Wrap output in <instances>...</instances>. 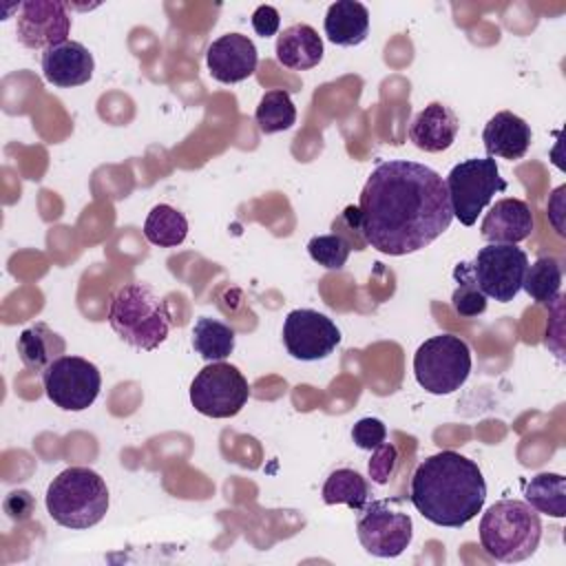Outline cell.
I'll use <instances>...</instances> for the list:
<instances>
[{"instance_id": "obj_23", "label": "cell", "mask_w": 566, "mask_h": 566, "mask_svg": "<svg viewBox=\"0 0 566 566\" xmlns=\"http://www.w3.org/2000/svg\"><path fill=\"white\" fill-rule=\"evenodd\" d=\"M526 504H531L537 513H546L551 517L566 515V478L562 473H539L531 478L524 486Z\"/></svg>"}, {"instance_id": "obj_26", "label": "cell", "mask_w": 566, "mask_h": 566, "mask_svg": "<svg viewBox=\"0 0 566 566\" xmlns=\"http://www.w3.org/2000/svg\"><path fill=\"white\" fill-rule=\"evenodd\" d=\"M524 292L535 301V303H553L559 298L562 290V265L555 256H539L526 268L524 281H522Z\"/></svg>"}, {"instance_id": "obj_19", "label": "cell", "mask_w": 566, "mask_h": 566, "mask_svg": "<svg viewBox=\"0 0 566 566\" xmlns=\"http://www.w3.org/2000/svg\"><path fill=\"white\" fill-rule=\"evenodd\" d=\"M276 60L285 69L307 71L323 60V40L310 24H292L276 38Z\"/></svg>"}, {"instance_id": "obj_28", "label": "cell", "mask_w": 566, "mask_h": 566, "mask_svg": "<svg viewBox=\"0 0 566 566\" xmlns=\"http://www.w3.org/2000/svg\"><path fill=\"white\" fill-rule=\"evenodd\" d=\"M453 279H455V290L451 296V305L455 310L458 316L462 318H473L480 316L486 310V296L480 290L475 276H473V268L469 261H460L453 268Z\"/></svg>"}, {"instance_id": "obj_14", "label": "cell", "mask_w": 566, "mask_h": 566, "mask_svg": "<svg viewBox=\"0 0 566 566\" xmlns=\"http://www.w3.org/2000/svg\"><path fill=\"white\" fill-rule=\"evenodd\" d=\"M259 53L254 42L241 33L217 38L206 51L208 73L221 84H237L256 71Z\"/></svg>"}, {"instance_id": "obj_13", "label": "cell", "mask_w": 566, "mask_h": 566, "mask_svg": "<svg viewBox=\"0 0 566 566\" xmlns=\"http://www.w3.org/2000/svg\"><path fill=\"white\" fill-rule=\"evenodd\" d=\"M15 33L27 49H51L66 42L71 15L60 0H27L18 7Z\"/></svg>"}, {"instance_id": "obj_29", "label": "cell", "mask_w": 566, "mask_h": 566, "mask_svg": "<svg viewBox=\"0 0 566 566\" xmlns=\"http://www.w3.org/2000/svg\"><path fill=\"white\" fill-rule=\"evenodd\" d=\"M307 252L312 261L327 270H340L347 263V256L352 252V245L336 232L332 234H318L312 237L307 243Z\"/></svg>"}, {"instance_id": "obj_16", "label": "cell", "mask_w": 566, "mask_h": 566, "mask_svg": "<svg viewBox=\"0 0 566 566\" xmlns=\"http://www.w3.org/2000/svg\"><path fill=\"white\" fill-rule=\"evenodd\" d=\"M533 212L526 206V201L506 197L500 199L491 206V210L484 214L480 234L489 243H513L517 245L520 241L528 239L533 232Z\"/></svg>"}, {"instance_id": "obj_11", "label": "cell", "mask_w": 566, "mask_h": 566, "mask_svg": "<svg viewBox=\"0 0 566 566\" xmlns=\"http://www.w3.org/2000/svg\"><path fill=\"white\" fill-rule=\"evenodd\" d=\"M473 276L486 298L509 303L522 290L528 256L513 243H489L471 261Z\"/></svg>"}, {"instance_id": "obj_34", "label": "cell", "mask_w": 566, "mask_h": 566, "mask_svg": "<svg viewBox=\"0 0 566 566\" xmlns=\"http://www.w3.org/2000/svg\"><path fill=\"white\" fill-rule=\"evenodd\" d=\"M564 192H566V186H559V188L553 192V197H551V201H548V208H546L551 223L555 226L557 234H562V237L566 234V232H564V223H562V217H564Z\"/></svg>"}, {"instance_id": "obj_25", "label": "cell", "mask_w": 566, "mask_h": 566, "mask_svg": "<svg viewBox=\"0 0 566 566\" xmlns=\"http://www.w3.org/2000/svg\"><path fill=\"white\" fill-rule=\"evenodd\" d=\"M321 495L325 504H347L360 513L369 500V484L354 469H336L327 475Z\"/></svg>"}, {"instance_id": "obj_22", "label": "cell", "mask_w": 566, "mask_h": 566, "mask_svg": "<svg viewBox=\"0 0 566 566\" xmlns=\"http://www.w3.org/2000/svg\"><path fill=\"white\" fill-rule=\"evenodd\" d=\"M192 347L208 363L226 360L234 349V329L217 318L201 316L192 327Z\"/></svg>"}, {"instance_id": "obj_3", "label": "cell", "mask_w": 566, "mask_h": 566, "mask_svg": "<svg viewBox=\"0 0 566 566\" xmlns=\"http://www.w3.org/2000/svg\"><path fill=\"white\" fill-rule=\"evenodd\" d=\"M108 323L124 343L150 352L166 340L170 312L166 301L150 285L128 283L113 294Z\"/></svg>"}, {"instance_id": "obj_15", "label": "cell", "mask_w": 566, "mask_h": 566, "mask_svg": "<svg viewBox=\"0 0 566 566\" xmlns=\"http://www.w3.org/2000/svg\"><path fill=\"white\" fill-rule=\"evenodd\" d=\"M93 71L95 60L82 42L66 40L42 53V75L53 86H82L93 77Z\"/></svg>"}, {"instance_id": "obj_9", "label": "cell", "mask_w": 566, "mask_h": 566, "mask_svg": "<svg viewBox=\"0 0 566 566\" xmlns=\"http://www.w3.org/2000/svg\"><path fill=\"white\" fill-rule=\"evenodd\" d=\"M250 398L245 376L230 363H208L190 385L192 407L208 418H232Z\"/></svg>"}, {"instance_id": "obj_12", "label": "cell", "mask_w": 566, "mask_h": 566, "mask_svg": "<svg viewBox=\"0 0 566 566\" xmlns=\"http://www.w3.org/2000/svg\"><path fill=\"white\" fill-rule=\"evenodd\" d=\"M340 343V329L336 323L316 310H292L283 323V345L296 360L327 358Z\"/></svg>"}, {"instance_id": "obj_31", "label": "cell", "mask_w": 566, "mask_h": 566, "mask_svg": "<svg viewBox=\"0 0 566 566\" xmlns=\"http://www.w3.org/2000/svg\"><path fill=\"white\" fill-rule=\"evenodd\" d=\"M396 460H398V451L394 444L382 442L378 449H374V455L369 460V473L371 480L378 484H385L389 480V475L396 469Z\"/></svg>"}, {"instance_id": "obj_24", "label": "cell", "mask_w": 566, "mask_h": 566, "mask_svg": "<svg viewBox=\"0 0 566 566\" xmlns=\"http://www.w3.org/2000/svg\"><path fill=\"white\" fill-rule=\"evenodd\" d=\"M186 234H188V221L184 212H179L168 203H157L144 221V237L159 248H175L184 243Z\"/></svg>"}, {"instance_id": "obj_30", "label": "cell", "mask_w": 566, "mask_h": 566, "mask_svg": "<svg viewBox=\"0 0 566 566\" xmlns=\"http://www.w3.org/2000/svg\"><path fill=\"white\" fill-rule=\"evenodd\" d=\"M387 438V427L378 418H360L352 429V440L358 449L374 451L378 449Z\"/></svg>"}, {"instance_id": "obj_2", "label": "cell", "mask_w": 566, "mask_h": 566, "mask_svg": "<svg viewBox=\"0 0 566 566\" xmlns=\"http://www.w3.org/2000/svg\"><path fill=\"white\" fill-rule=\"evenodd\" d=\"M409 500L431 524L460 528L482 511L486 482L473 460L447 449L418 464L411 478Z\"/></svg>"}, {"instance_id": "obj_27", "label": "cell", "mask_w": 566, "mask_h": 566, "mask_svg": "<svg viewBox=\"0 0 566 566\" xmlns=\"http://www.w3.org/2000/svg\"><path fill=\"white\" fill-rule=\"evenodd\" d=\"M254 119H256L261 133H265V135L287 130L296 122V106H294L290 93L283 88L268 91L259 99Z\"/></svg>"}, {"instance_id": "obj_18", "label": "cell", "mask_w": 566, "mask_h": 566, "mask_svg": "<svg viewBox=\"0 0 566 566\" xmlns=\"http://www.w3.org/2000/svg\"><path fill=\"white\" fill-rule=\"evenodd\" d=\"M531 126L511 111L495 113L482 130L486 157L502 159H522L531 146Z\"/></svg>"}, {"instance_id": "obj_5", "label": "cell", "mask_w": 566, "mask_h": 566, "mask_svg": "<svg viewBox=\"0 0 566 566\" xmlns=\"http://www.w3.org/2000/svg\"><path fill=\"white\" fill-rule=\"evenodd\" d=\"M46 511L64 528H91L108 511L104 478L88 467H69L46 489Z\"/></svg>"}, {"instance_id": "obj_1", "label": "cell", "mask_w": 566, "mask_h": 566, "mask_svg": "<svg viewBox=\"0 0 566 566\" xmlns=\"http://www.w3.org/2000/svg\"><path fill=\"white\" fill-rule=\"evenodd\" d=\"M358 212L367 245L391 256L427 248L453 221L444 179L409 159H389L371 170Z\"/></svg>"}, {"instance_id": "obj_7", "label": "cell", "mask_w": 566, "mask_h": 566, "mask_svg": "<svg viewBox=\"0 0 566 566\" xmlns=\"http://www.w3.org/2000/svg\"><path fill=\"white\" fill-rule=\"evenodd\" d=\"M444 186L451 212L462 226H473L491 199L506 190V181L500 177L493 157H471L455 164L449 170Z\"/></svg>"}, {"instance_id": "obj_32", "label": "cell", "mask_w": 566, "mask_h": 566, "mask_svg": "<svg viewBox=\"0 0 566 566\" xmlns=\"http://www.w3.org/2000/svg\"><path fill=\"white\" fill-rule=\"evenodd\" d=\"M4 513L13 520V522H24L33 515L35 511V500L29 491L24 489H18V491H11L7 497H4Z\"/></svg>"}, {"instance_id": "obj_33", "label": "cell", "mask_w": 566, "mask_h": 566, "mask_svg": "<svg viewBox=\"0 0 566 566\" xmlns=\"http://www.w3.org/2000/svg\"><path fill=\"white\" fill-rule=\"evenodd\" d=\"M281 24V15L272 4H261L254 9L252 13V29L261 35V38H270L279 31Z\"/></svg>"}, {"instance_id": "obj_4", "label": "cell", "mask_w": 566, "mask_h": 566, "mask_svg": "<svg viewBox=\"0 0 566 566\" xmlns=\"http://www.w3.org/2000/svg\"><path fill=\"white\" fill-rule=\"evenodd\" d=\"M480 544L497 562H522L531 557L542 539L539 513L522 500H500L480 520Z\"/></svg>"}, {"instance_id": "obj_21", "label": "cell", "mask_w": 566, "mask_h": 566, "mask_svg": "<svg viewBox=\"0 0 566 566\" xmlns=\"http://www.w3.org/2000/svg\"><path fill=\"white\" fill-rule=\"evenodd\" d=\"M64 352L66 340L46 323H33L18 336V356L33 371H44Z\"/></svg>"}, {"instance_id": "obj_6", "label": "cell", "mask_w": 566, "mask_h": 566, "mask_svg": "<svg viewBox=\"0 0 566 566\" xmlns=\"http://www.w3.org/2000/svg\"><path fill=\"white\" fill-rule=\"evenodd\" d=\"M469 374L471 349L453 334L431 336L413 354V376L433 396L453 394L467 382Z\"/></svg>"}, {"instance_id": "obj_10", "label": "cell", "mask_w": 566, "mask_h": 566, "mask_svg": "<svg viewBox=\"0 0 566 566\" xmlns=\"http://www.w3.org/2000/svg\"><path fill=\"white\" fill-rule=\"evenodd\" d=\"M46 398L64 411L88 409L102 389L99 369L80 356H60L42 371Z\"/></svg>"}, {"instance_id": "obj_20", "label": "cell", "mask_w": 566, "mask_h": 566, "mask_svg": "<svg viewBox=\"0 0 566 566\" xmlns=\"http://www.w3.org/2000/svg\"><path fill=\"white\" fill-rule=\"evenodd\" d=\"M323 29L332 44L358 46L369 33V11L356 0H338L329 4Z\"/></svg>"}, {"instance_id": "obj_8", "label": "cell", "mask_w": 566, "mask_h": 566, "mask_svg": "<svg viewBox=\"0 0 566 566\" xmlns=\"http://www.w3.org/2000/svg\"><path fill=\"white\" fill-rule=\"evenodd\" d=\"M360 546L374 557L402 555L413 537V522L402 511V500H374L365 504L356 522Z\"/></svg>"}, {"instance_id": "obj_17", "label": "cell", "mask_w": 566, "mask_h": 566, "mask_svg": "<svg viewBox=\"0 0 566 566\" xmlns=\"http://www.w3.org/2000/svg\"><path fill=\"white\" fill-rule=\"evenodd\" d=\"M458 128V115L442 102H431L413 117L409 126V139L424 153H442L455 142Z\"/></svg>"}]
</instances>
